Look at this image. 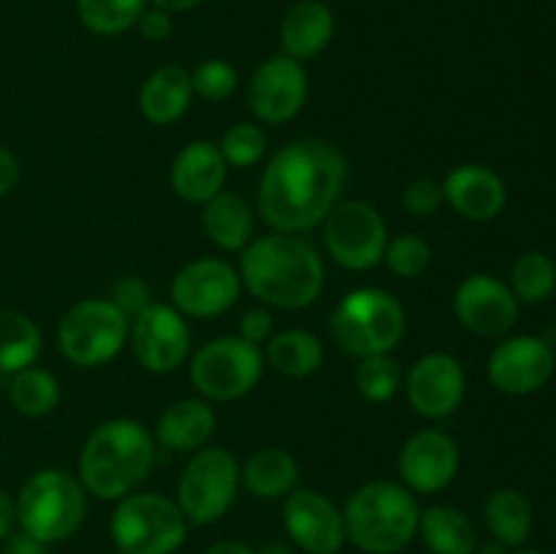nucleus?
I'll list each match as a JSON object with an SVG mask.
<instances>
[{"mask_svg": "<svg viewBox=\"0 0 556 554\" xmlns=\"http://www.w3.org/2000/svg\"><path fill=\"white\" fill-rule=\"evenodd\" d=\"M345 182L348 161L331 141L296 139L266 163L258 212L275 231H313L340 204Z\"/></svg>", "mask_w": 556, "mask_h": 554, "instance_id": "obj_1", "label": "nucleus"}, {"mask_svg": "<svg viewBox=\"0 0 556 554\" xmlns=\"http://www.w3.org/2000/svg\"><path fill=\"white\" fill-rule=\"evenodd\" d=\"M239 277L269 310H304L324 291L326 269L318 250L302 234L271 231L242 250Z\"/></svg>", "mask_w": 556, "mask_h": 554, "instance_id": "obj_2", "label": "nucleus"}, {"mask_svg": "<svg viewBox=\"0 0 556 554\" xmlns=\"http://www.w3.org/2000/svg\"><path fill=\"white\" fill-rule=\"evenodd\" d=\"M157 459V443L136 418L98 424L79 454V481L98 500H123L139 492Z\"/></svg>", "mask_w": 556, "mask_h": 554, "instance_id": "obj_3", "label": "nucleus"}, {"mask_svg": "<svg viewBox=\"0 0 556 554\" xmlns=\"http://www.w3.org/2000/svg\"><path fill=\"white\" fill-rule=\"evenodd\" d=\"M416 494L394 481H369L348 498L345 519L348 541L364 554H400L418 536Z\"/></svg>", "mask_w": 556, "mask_h": 554, "instance_id": "obj_4", "label": "nucleus"}, {"mask_svg": "<svg viewBox=\"0 0 556 554\" xmlns=\"http://www.w3.org/2000/svg\"><path fill=\"white\" fill-rule=\"evenodd\" d=\"M14 505L20 530L43 543H60L85 525L87 492L79 476L47 467L22 483Z\"/></svg>", "mask_w": 556, "mask_h": 554, "instance_id": "obj_5", "label": "nucleus"}, {"mask_svg": "<svg viewBox=\"0 0 556 554\" xmlns=\"http://www.w3.org/2000/svg\"><path fill=\"white\" fill-rule=\"evenodd\" d=\"M405 331V307L383 288H356L331 313V337L353 358L391 353Z\"/></svg>", "mask_w": 556, "mask_h": 554, "instance_id": "obj_6", "label": "nucleus"}, {"mask_svg": "<svg viewBox=\"0 0 556 554\" xmlns=\"http://www.w3.org/2000/svg\"><path fill=\"white\" fill-rule=\"evenodd\" d=\"M177 500L161 492H134L117 500L109 521L114 549L123 554H174L188 538Z\"/></svg>", "mask_w": 556, "mask_h": 554, "instance_id": "obj_7", "label": "nucleus"}, {"mask_svg": "<svg viewBox=\"0 0 556 554\" xmlns=\"http://www.w3.org/2000/svg\"><path fill=\"white\" fill-rule=\"evenodd\" d=\"M128 329V315L112 299H81L60 320L58 348L74 367H103L125 348Z\"/></svg>", "mask_w": 556, "mask_h": 554, "instance_id": "obj_8", "label": "nucleus"}, {"mask_svg": "<svg viewBox=\"0 0 556 554\" xmlns=\"http://www.w3.org/2000/svg\"><path fill=\"white\" fill-rule=\"evenodd\" d=\"M242 487V465L226 449L193 451L177 481V505L188 525L204 527L223 519L237 503Z\"/></svg>", "mask_w": 556, "mask_h": 554, "instance_id": "obj_9", "label": "nucleus"}, {"mask_svg": "<svg viewBox=\"0 0 556 554\" xmlns=\"http://www.w3.org/2000/svg\"><path fill=\"white\" fill-rule=\"evenodd\" d=\"M264 351L239 335H223L201 345L190 358V380L212 402L242 400L264 375Z\"/></svg>", "mask_w": 556, "mask_h": 554, "instance_id": "obj_10", "label": "nucleus"}, {"mask_svg": "<svg viewBox=\"0 0 556 554\" xmlns=\"http://www.w3.org/2000/svg\"><path fill=\"white\" fill-rule=\"evenodd\" d=\"M324 242L331 259L351 272L383 264L389 231L386 221L367 201H340L324 221Z\"/></svg>", "mask_w": 556, "mask_h": 554, "instance_id": "obj_11", "label": "nucleus"}, {"mask_svg": "<svg viewBox=\"0 0 556 554\" xmlns=\"http://www.w3.org/2000/svg\"><path fill=\"white\" fill-rule=\"evenodd\" d=\"M242 277L233 264L217 255L185 264L172 280V307L185 318H215L239 302Z\"/></svg>", "mask_w": 556, "mask_h": 554, "instance_id": "obj_12", "label": "nucleus"}, {"mask_svg": "<svg viewBox=\"0 0 556 554\" xmlns=\"http://www.w3.org/2000/svg\"><path fill=\"white\" fill-rule=\"evenodd\" d=\"M130 351L136 362L155 375L177 373L190 356L188 320L172 304L152 302L144 313L130 320L128 329Z\"/></svg>", "mask_w": 556, "mask_h": 554, "instance_id": "obj_13", "label": "nucleus"}, {"mask_svg": "<svg viewBox=\"0 0 556 554\" xmlns=\"http://www.w3.org/2000/svg\"><path fill=\"white\" fill-rule=\"evenodd\" d=\"M309 96V79L307 71L299 60L288 58V54H275V58L264 60L250 76L248 85V103L250 112L269 125L291 123L299 117L307 103Z\"/></svg>", "mask_w": 556, "mask_h": 554, "instance_id": "obj_14", "label": "nucleus"}, {"mask_svg": "<svg viewBox=\"0 0 556 554\" xmlns=\"http://www.w3.org/2000/svg\"><path fill=\"white\" fill-rule=\"evenodd\" d=\"M282 527L293 546L307 554H337L348 541L342 511L309 487H296L282 498Z\"/></svg>", "mask_w": 556, "mask_h": 554, "instance_id": "obj_15", "label": "nucleus"}, {"mask_svg": "<svg viewBox=\"0 0 556 554\" xmlns=\"http://www.w3.org/2000/svg\"><path fill=\"white\" fill-rule=\"evenodd\" d=\"M556 367L554 348L535 335H516L500 342L486 364L489 380L497 391L527 396L541 391L552 380Z\"/></svg>", "mask_w": 556, "mask_h": 554, "instance_id": "obj_16", "label": "nucleus"}, {"mask_svg": "<svg viewBox=\"0 0 556 554\" xmlns=\"http://www.w3.org/2000/svg\"><path fill=\"white\" fill-rule=\"evenodd\" d=\"M405 389L407 402H410L418 416L429 418V421H440V418L454 416L456 407L465 400V367L451 353H424L407 373Z\"/></svg>", "mask_w": 556, "mask_h": 554, "instance_id": "obj_17", "label": "nucleus"}, {"mask_svg": "<svg viewBox=\"0 0 556 554\" xmlns=\"http://www.w3.org/2000/svg\"><path fill=\"white\" fill-rule=\"evenodd\" d=\"M459 443L443 429H418L405 440L396 459L402 487L416 494H438L459 473Z\"/></svg>", "mask_w": 556, "mask_h": 554, "instance_id": "obj_18", "label": "nucleus"}, {"mask_svg": "<svg viewBox=\"0 0 556 554\" xmlns=\"http://www.w3.org/2000/svg\"><path fill=\"white\" fill-rule=\"evenodd\" d=\"M454 313L478 337H503L519 318V299L492 275H470L454 293Z\"/></svg>", "mask_w": 556, "mask_h": 554, "instance_id": "obj_19", "label": "nucleus"}, {"mask_svg": "<svg viewBox=\"0 0 556 554\" xmlns=\"http://www.w3.org/2000/svg\"><path fill=\"white\" fill-rule=\"evenodd\" d=\"M445 204L459 217L472 223L494 221L508 204V188L505 179L494 168L481 163H465L456 166L443 182Z\"/></svg>", "mask_w": 556, "mask_h": 554, "instance_id": "obj_20", "label": "nucleus"}, {"mask_svg": "<svg viewBox=\"0 0 556 554\" xmlns=\"http://www.w3.org/2000/svg\"><path fill=\"white\" fill-rule=\"evenodd\" d=\"M226 177L228 163L220 155V147L206 139L188 141L177 152V158L172 163V172H168L174 193L182 201H188V204L201 206L226 188Z\"/></svg>", "mask_w": 556, "mask_h": 554, "instance_id": "obj_21", "label": "nucleus"}, {"mask_svg": "<svg viewBox=\"0 0 556 554\" xmlns=\"http://www.w3.org/2000/svg\"><path fill=\"white\" fill-rule=\"evenodd\" d=\"M215 429L217 416L210 402L185 396V400H177L161 413L152 438L163 449L177 451V454H190V451L206 449Z\"/></svg>", "mask_w": 556, "mask_h": 554, "instance_id": "obj_22", "label": "nucleus"}, {"mask_svg": "<svg viewBox=\"0 0 556 554\" xmlns=\"http://www.w3.org/2000/svg\"><path fill=\"white\" fill-rule=\"evenodd\" d=\"M334 38V14L320 0H299L286 11L280 22V41L282 54L299 60H313Z\"/></svg>", "mask_w": 556, "mask_h": 554, "instance_id": "obj_23", "label": "nucleus"}, {"mask_svg": "<svg viewBox=\"0 0 556 554\" xmlns=\"http://www.w3.org/2000/svg\"><path fill=\"white\" fill-rule=\"evenodd\" d=\"M193 101L190 71L182 65H163L152 71L139 90V112L152 125H174L185 117Z\"/></svg>", "mask_w": 556, "mask_h": 554, "instance_id": "obj_24", "label": "nucleus"}, {"mask_svg": "<svg viewBox=\"0 0 556 554\" xmlns=\"http://www.w3.org/2000/svg\"><path fill=\"white\" fill-rule=\"evenodd\" d=\"M204 234L212 244H217L226 253H242L253 242V206L231 190H220L215 199H210L201 212Z\"/></svg>", "mask_w": 556, "mask_h": 554, "instance_id": "obj_25", "label": "nucleus"}, {"mask_svg": "<svg viewBox=\"0 0 556 554\" xmlns=\"http://www.w3.org/2000/svg\"><path fill=\"white\" fill-rule=\"evenodd\" d=\"M418 536L432 554H476L478 530L456 505H429L418 516Z\"/></svg>", "mask_w": 556, "mask_h": 554, "instance_id": "obj_26", "label": "nucleus"}, {"mask_svg": "<svg viewBox=\"0 0 556 554\" xmlns=\"http://www.w3.org/2000/svg\"><path fill=\"white\" fill-rule=\"evenodd\" d=\"M242 487L258 500H282L299 487V462L291 451L266 445L242 465Z\"/></svg>", "mask_w": 556, "mask_h": 554, "instance_id": "obj_27", "label": "nucleus"}, {"mask_svg": "<svg viewBox=\"0 0 556 554\" xmlns=\"http://www.w3.org/2000/svg\"><path fill=\"white\" fill-rule=\"evenodd\" d=\"M264 358L288 378H307L324 364V342L307 329L275 331V337L266 342Z\"/></svg>", "mask_w": 556, "mask_h": 554, "instance_id": "obj_28", "label": "nucleus"}, {"mask_svg": "<svg viewBox=\"0 0 556 554\" xmlns=\"http://www.w3.org/2000/svg\"><path fill=\"white\" fill-rule=\"evenodd\" d=\"M486 527L494 536V541L505 543L508 549L525 546V541L532 532V503L519 492V489H497L486 500Z\"/></svg>", "mask_w": 556, "mask_h": 554, "instance_id": "obj_29", "label": "nucleus"}, {"mask_svg": "<svg viewBox=\"0 0 556 554\" xmlns=\"http://www.w3.org/2000/svg\"><path fill=\"white\" fill-rule=\"evenodd\" d=\"M43 337L36 320L16 310H0V373L14 375L41 356Z\"/></svg>", "mask_w": 556, "mask_h": 554, "instance_id": "obj_30", "label": "nucleus"}, {"mask_svg": "<svg viewBox=\"0 0 556 554\" xmlns=\"http://www.w3.org/2000/svg\"><path fill=\"white\" fill-rule=\"evenodd\" d=\"M9 400L16 413L27 418H43L58 407L60 402V383L49 369L43 367H25L11 375Z\"/></svg>", "mask_w": 556, "mask_h": 554, "instance_id": "obj_31", "label": "nucleus"}, {"mask_svg": "<svg viewBox=\"0 0 556 554\" xmlns=\"http://www.w3.org/2000/svg\"><path fill=\"white\" fill-rule=\"evenodd\" d=\"M147 0H76V16L96 36H119L139 22Z\"/></svg>", "mask_w": 556, "mask_h": 554, "instance_id": "obj_32", "label": "nucleus"}, {"mask_svg": "<svg viewBox=\"0 0 556 554\" xmlns=\"http://www.w3.org/2000/svg\"><path fill=\"white\" fill-rule=\"evenodd\" d=\"M556 288V266L541 250L519 255L510 269V291L519 302L541 304L546 302Z\"/></svg>", "mask_w": 556, "mask_h": 554, "instance_id": "obj_33", "label": "nucleus"}, {"mask_svg": "<svg viewBox=\"0 0 556 554\" xmlns=\"http://www.w3.org/2000/svg\"><path fill=\"white\" fill-rule=\"evenodd\" d=\"M353 380H356V389L364 400L389 402L402 389L405 375H402L400 362L391 353H378V356L358 358Z\"/></svg>", "mask_w": 556, "mask_h": 554, "instance_id": "obj_34", "label": "nucleus"}, {"mask_svg": "<svg viewBox=\"0 0 556 554\" xmlns=\"http://www.w3.org/2000/svg\"><path fill=\"white\" fill-rule=\"evenodd\" d=\"M383 264L389 266L391 275L396 277H421L432 264V248L418 234H400V237L389 239L383 253Z\"/></svg>", "mask_w": 556, "mask_h": 554, "instance_id": "obj_35", "label": "nucleus"}, {"mask_svg": "<svg viewBox=\"0 0 556 554\" xmlns=\"http://www.w3.org/2000/svg\"><path fill=\"white\" fill-rule=\"evenodd\" d=\"M220 155L226 158L228 166L233 168H250L266 155V147H269V139H266L264 128L255 123H237L223 134L220 139Z\"/></svg>", "mask_w": 556, "mask_h": 554, "instance_id": "obj_36", "label": "nucleus"}, {"mask_svg": "<svg viewBox=\"0 0 556 554\" xmlns=\"http://www.w3.org/2000/svg\"><path fill=\"white\" fill-rule=\"evenodd\" d=\"M239 74L228 60H204L190 74V85H193V96L204 98V101L220 103L237 90Z\"/></svg>", "mask_w": 556, "mask_h": 554, "instance_id": "obj_37", "label": "nucleus"}, {"mask_svg": "<svg viewBox=\"0 0 556 554\" xmlns=\"http://www.w3.org/2000/svg\"><path fill=\"white\" fill-rule=\"evenodd\" d=\"M402 204H405V210L410 212L413 217L438 215L440 206L445 204L443 182L429 177L413 179V182L405 188V193H402Z\"/></svg>", "mask_w": 556, "mask_h": 554, "instance_id": "obj_38", "label": "nucleus"}, {"mask_svg": "<svg viewBox=\"0 0 556 554\" xmlns=\"http://www.w3.org/2000/svg\"><path fill=\"white\" fill-rule=\"evenodd\" d=\"M112 302L128 315V320H134L136 315L144 313V310L152 304V291L139 275L119 277L112 288Z\"/></svg>", "mask_w": 556, "mask_h": 554, "instance_id": "obj_39", "label": "nucleus"}, {"mask_svg": "<svg viewBox=\"0 0 556 554\" xmlns=\"http://www.w3.org/2000/svg\"><path fill=\"white\" fill-rule=\"evenodd\" d=\"M239 337L248 340L250 345L261 348L275 337V315L266 304H258V307H250L248 313L239 320Z\"/></svg>", "mask_w": 556, "mask_h": 554, "instance_id": "obj_40", "label": "nucleus"}, {"mask_svg": "<svg viewBox=\"0 0 556 554\" xmlns=\"http://www.w3.org/2000/svg\"><path fill=\"white\" fill-rule=\"evenodd\" d=\"M136 27H139V33L147 38V41H163V38L172 36L174 22L168 11L155 9V5H147V9L141 11Z\"/></svg>", "mask_w": 556, "mask_h": 554, "instance_id": "obj_41", "label": "nucleus"}, {"mask_svg": "<svg viewBox=\"0 0 556 554\" xmlns=\"http://www.w3.org/2000/svg\"><path fill=\"white\" fill-rule=\"evenodd\" d=\"M20 161H16L14 152L9 150V147H0V199L3 196H9L11 190L16 188V182H20Z\"/></svg>", "mask_w": 556, "mask_h": 554, "instance_id": "obj_42", "label": "nucleus"}, {"mask_svg": "<svg viewBox=\"0 0 556 554\" xmlns=\"http://www.w3.org/2000/svg\"><path fill=\"white\" fill-rule=\"evenodd\" d=\"M3 554H49V543L27 536L25 530L11 532L3 541Z\"/></svg>", "mask_w": 556, "mask_h": 554, "instance_id": "obj_43", "label": "nucleus"}, {"mask_svg": "<svg viewBox=\"0 0 556 554\" xmlns=\"http://www.w3.org/2000/svg\"><path fill=\"white\" fill-rule=\"evenodd\" d=\"M14 527H16V505L14 500L0 489V541H5V538L11 536Z\"/></svg>", "mask_w": 556, "mask_h": 554, "instance_id": "obj_44", "label": "nucleus"}, {"mask_svg": "<svg viewBox=\"0 0 556 554\" xmlns=\"http://www.w3.org/2000/svg\"><path fill=\"white\" fill-rule=\"evenodd\" d=\"M204 554H258V552H255L253 546H248V543L231 541V538H226V541L212 543V546L206 549Z\"/></svg>", "mask_w": 556, "mask_h": 554, "instance_id": "obj_45", "label": "nucleus"}, {"mask_svg": "<svg viewBox=\"0 0 556 554\" xmlns=\"http://www.w3.org/2000/svg\"><path fill=\"white\" fill-rule=\"evenodd\" d=\"M155 9L168 11V14H179V11H190L201 3V0H150Z\"/></svg>", "mask_w": 556, "mask_h": 554, "instance_id": "obj_46", "label": "nucleus"}, {"mask_svg": "<svg viewBox=\"0 0 556 554\" xmlns=\"http://www.w3.org/2000/svg\"><path fill=\"white\" fill-rule=\"evenodd\" d=\"M476 554H510V549L500 541H489L483 546H478Z\"/></svg>", "mask_w": 556, "mask_h": 554, "instance_id": "obj_47", "label": "nucleus"}, {"mask_svg": "<svg viewBox=\"0 0 556 554\" xmlns=\"http://www.w3.org/2000/svg\"><path fill=\"white\" fill-rule=\"evenodd\" d=\"M258 554H293V552L286 546V543L269 541V543H264V546L258 549Z\"/></svg>", "mask_w": 556, "mask_h": 554, "instance_id": "obj_48", "label": "nucleus"}, {"mask_svg": "<svg viewBox=\"0 0 556 554\" xmlns=\"http://www.w3.org/2000/svg\"><path fill=\"white\" fill-rule=\"evenodd\" d=\"M516 554H546V552H541V549H521V552Z\"/></svg>", "mask_w": 556, "mask_h": 554, "instance_id": "obj_49", "label": "nucleus"}, {"mask_svg": "<svg viewBox=\"0 0 556 554\" xmlns=\"http://www.w3.org/2000/svg\"><path fill=\"white\" fill-rule=\"evenodd\" d=\"M114 554H123V552H114Z\"/></svg>", "mask_w": 556, "mask_h": 554, "instance_id": "obj_50", "label": "nucleus"}]
</instances>
